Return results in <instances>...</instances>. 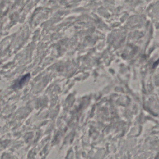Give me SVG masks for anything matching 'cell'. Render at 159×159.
I'll return each instance as SVG.
<instances>
[{
  "label": "cell",
  "instance_id": "6da1fadb",
  "mask_svg": "<svg viewBox=\"0 0 159 159\" xmlns=\"http://www.w3.org/2000/svg\"><path fill=\"white\" fill-rule=\"evenodd\" d=\"M30 75H26L25 76L22 77V78L18 82V83H17L16 85V88L17 87V88H19V87H22V85H23L26 81H28L29 79H30Z\"/></svg>",
  "mask_w": 159,
  "mask_h": 159
}]
</instances>
